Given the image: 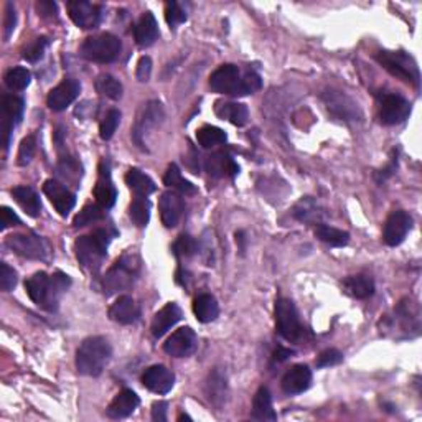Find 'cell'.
I'll use <instances>...</instances> for the list:
<instances>
[{"mask_svg":"<svg viewBox=\"0 0 422 422\" xmlns=\"http://www.w3.org/2000/svg\"><path fill=\"white\" fill-rule=\"evenodd\" d=\"M134 38L135 43L142 46V48H149L155 43L158 38V25L154 15L150 12H145L137 22L134 29Z\"/></svg>","mask_w":422,"mask_h":422,"instance_id":"27","label":"cell"},{"mask_svg":"<svg viewBox=\"0 0 422 422\" xmlns=\"http://www.w3.org/2000/svg\"><path fill=\"white\" fill-rule=\"evenodd\" d=\"M140 316V310L137 307L135 300L129 295H120L109 309V319L120 325L135 324Z\"/></svg>","mask_w":422,"mask_h":422,"instance_id":"24","label":"cell"},{"mask_svg":"<svg viewBox=\"0 0 422 422\" xmlns=\"http://www.w3.org/2000/svg\"><path fill=\"white\" fill-rule=\"evenodd\" d=\"M274 312H276L277 334L287 341H299L302 336L304 326L300 324L297 309H295L292 300L279 299Z\"/></svg>","mask_w":422,"mask_h":422,"instance_id":"7","label":"cell"},{"mask_svg":"<svg viewBox=\"0 0 422 422\" xmlns=\"http://www.w3.org/2000/svg\"><path fill=\"white\" fill-rule=\"evenodd\" d=\"M294 216L300 221H315L320 218L319 207L310 197H305L300 200V202L295 205L294 208Z\"/></svg>","mask_w":422,"mask_h":422,"instance_id":"42","label":"cell"},{"mask_svg":"<svg viewBox=\"0 0 422 422\" xmlns=\"http://www.w3.org/2000/svg\"><path fill=\"white\" fill-rule=\"evenodd\" d=\"M163 119V108L160 103L157 101H150L147 106H144L142 113L139 118H137V123L132 129V135H134V140L137 142V145H144V137L147 132H149L152 128L160 123Z\"/></svg>","mask_w":422,"mask_h":422,"instance_id":"17","label":"cell"},{"mask_svg":"<svg viewBox=\"0 0 422 422\" xmlns=\"http://www.w3.org/2000/svg\"><path fill=\"white\" fill-rule=\"evenodd\" d=\"M17 284V272L7 264H0V287L4 292H10Z\"/></svg>","mask_w":422,"mask_h":422,"instance_id":"48","label":"cell"},{"mask_svg":"<svg viewBox=\"0 0 422 422\" xmlns=\"http://www.w3.org/2000/svg\"><path fill=\"white\" fill-rule=\"evenodd\" d=\"M140 399L132 389H123L115 398L110 401L108 408V416L113 419L128 418L134 411L139 408Z\"/></svg>","mask_w":422,"mask_h":422,"instance_id":"26","label":"cell"},{"mask_svg":"<svg viewBox=\"0 0 422 422\" xmlns=\"http://www.w3.org/2000/svg\"><path fill=\"white\" fill-rule=\"evenodd\" d=\"M24 99L17 96L2 98V132H4V149L10 145V137L14 129L17 128L24 115Z\"/></svg>","mask_w":422,"mask_h":422,"instance_id":"13","label":"cell"},{"mask_svg":"<svg viewBox=\"0 0 422 422\" xmlns=\"http://www.w3.org/2000/svg\"><path fill=\"white\" fill-rule=\"evenodd\" d=\"M79 91H81V86H79L76 79H65L56 88L51 89L48 98H46V104L51 110L60 113L75 101L79 96Z\"/></svg>","mask_w":422,"mask_h":422,"instance_id":"18","label":"cell"},{"mask_svg":"<svg viewBox=\"0 0 422 422\" xmlns=\"http://www.w3.org/2000/svg\"><path fill=\"white\" fill-rule=\"evenodd\" d=\"M228 135L226 132L220 128H215V125H203L197 130V140L198 144L205 147V149H211L215 145L225 144Z\"/></svg>","mask_w":422,"mask_h":422,"instance_id":"37","label":"cell"},{"mask_svg":"<svg viewBox=\"0 0 422 422\" xmlns=\"http://www.w3.org/2000/svg\"><path fill=\"white\" fill-rule=\"evenodd\" d=\"M376 60L393 76L419 86V68L413 58L406 55L404 51H379Z\"/></svg>","mask_w":422,"mask_h":422,"instance_id":"6","label":"cell"},{"mask_svg":"<svg viewBox=\"0 0 422 422\" xmlns=\"http://www.w3.org/2000/svg\"><path fill=\"white\" fill-rule=\"evenodd\" d=\"M12 197L15 202L20 205L26 215L31 216V218H36L41 213V203L36 192L31 187H26V185H22V187H15L12 190Z\"/></svg>","mask_w":422,"mask_h":422,"instance_id":"29","label":"cell"},{"mask_svg":"<svg viewBox=\"0 0 422 422\" xmlns=\"http://www.w3.org/2000/svg\"><path fill=\"white\" fill-rule=\"evenodd\" d=\"M343 361V355L335 350V348H330V350H325L324 353H320L319 360H316V366L319 368H330V366H336Z\"/></svg>","mask_w":422,"mask_h":422,"instance_id":"49","label":"cell"},{"mask_svg":"<svg viewBox=\"0 0 422 422\" xmlns=\"http://www.w3.org/2000/svg\"><path fill=\"white\" fill-rule=\"evenodd\" d=\"M411 104L398 94H384L379 106V118L386 125H396L404 123L409 118Z\"/></svg>","mask_w":422,"mask_h":422,"instance_id":"12","label":"cell"},{"mask_svg":"<svg viewBox=\"0 0 422 422\" xmlns=\"http://www.w3.org/2000/svg\"><path fill=\"white\" fill-rule=\"evenodd\" d=\"M183 419H187V421H190V418H188V416H180V418H178V421H183Z\"/></svg>","mask_w":422,"mask_h":422,"instance_id":"56","label":"cell"},{"mask_svg":"<svg viewBox=\"0 0 422 422\" xmlns=\"http://www.w3.org/2000/svg\"><path fill=\"white\" fill-rule=\"evenodd\" d=\"M120 123V113L118 109H110L106 118L103 119L101 128H99V135H101L103 140L113 139L114 132L118 130V125Z\"/></svg>","mask_w":422,"mask_h":422,"instance_id":"44","label":"cell"},{"mask_svg":"<svg viewBox=\"0 0 422 422\" xmlns=\"http://www.w3.org/2000/svg\"><path fill=\"white\" fill-rule=\"evenodd\" d=\"M167 408L168 404L163 401H158L152 406V419L157 422H165L167 421Z\"/></svg>","mask_w":422,"mask_h":422,"instance_id":"54","label":"cell"},{"mask_svg":"<svg viewBox=\"0 0 422 422\" xmlns=\"http://www.w3.org/2000/svg\"><path fill=\"white\" fill-rule=\"evenodd\" d=\"M20 223H22V221H20L19 216L15 215L12 210L9 207H2V210H0V230L5 231L10 228V226H19Z\"/></svg>","mask_w":422,"mask_h":422,"instance_id":"51","label":"cell"},{"mask_svg":"<svg viewBox=\"0 0 422 422\" xmlns=\"http://www.w3.org/2000/svg\"><path fill=\"white\" fill-rule=\"evenodd\" d=\"M205 170H207L211 177L216 178H233L235 175H237V172H240V165H237L235 158L231 157L228 152L218 150L205 158Z\"/></svg>","mask_w":422,"mask_h":422,"instance_id":"21","label":"cell"},{"mask_svg":"<svg viewBox=\"0 0 422 422\" xmlns=\"http://www.w3.org/2000/svg\"><path fill=\"white\" fill-rule=\"evenodd\" d=\"M7 246L15 254L25 257V259L45 261L50 254V246L43 237L34 233L12 235L7 237Z\"/></svg>","mask_w":422,"mask_h":422,"instance_id":"8","label":"cell"},{"mask_svg":"<svg viewBox=\"0 0 422 422\" xmlns=\"http://www.w3.org/2000/svg\"><path fill=\"white\" fill-rule=\"evenodd\" d=\"M324 99L330 113L341 120H355L358 115H360L358 106L353 103L350 98H346L345 94L329 91L324 96Z\"/></svg>","mask_w":422,"mask_h":422,"instance_id":"25","label":"cell"},{"mask_svg":"<svg viewBox=\"0 0 422 422\" xmlns=\"http://www.w3.org/2000/svg\"><path fill=\"white\" fill-rule=\"evenodd\" d=\"M193 314L198 319V321H202V324H210V321L218 319V302H216V299L210 294L198 295V297L193 300Z\"/></svg>","mask_w":422,"mask_h":422,"instance_id":"31","label":"cell"},{"mask_svg":"<svg viewBox=\"0 0 422 422\" xmlns=\"http://www.w3.org/2000/svg\"><path fill=\"white\" fill-rule=\"evenodd\" d=\"M172 249H173V254H175L177 257H192V256L197 254L198 245L192 236L182 235V236L177 237L175 242H173Z\"/></svg>","mask_w":422,"mask_h":422,"instance_id":"43","label":"cell"},{"mask_svg":"<svg viewBox=\"0 0 422 422\" xmlns=\"http://www.w3.org/2000/svg\"><path fill=\"white\" fill-rule=\"evenodd\" d=\"M36 10L43 19H53L56 17L58 10H56V4L55 2H46V0H41V2L36 4Z\"/></svg>","mask_w":422,"mask_h":422,"instance_id":"53","label":"cell"},{"mask_svg":"<svg viewBox=\"0 0 422 422\" xmlns=\"http://www.w3.org/2000/svg\"><path fill=\"white\" fill-rule=\"evenodd\" d=\"M150 73H152V60L149 56H142L139 63H137V71L135 76L140 83H147L150 79Z\"/></svg>","mask_w":422,"mask_h":422,"instance_id":"52","label":"cell"},{"mask_svg":"<svg viewBox=\"0 0 422 422\" xmlns=\"http://www.w3.org/2000/svg\"><path fill=\"white\" fill-rule=\"evenodd\" d=\"M210 88L215 93L230 94V96H246L242 75L236 65H221L211 73Z\"/></svg>","mask_w":422,"mask_h":422,"instance_id":"9","label":"cell"},{"mask_svg":"<svg viewBox=\"0 0 422 422\" xmlns=\"http://www.w3.org/2000/svg\"><path fill=\"white\" fill-rule=\"evenodd\" d=\"M140 262L139 257L134 254H124L120 259L115 261L113 267L106 272L103 279V289L106 295H113L123 290H128L134 286V281L139 274Z\"/></svg>","mask_w":422,"mask_h":422,"instance_id":"4","label":"cell"},{"mask_svg":"<svg viewBox=\"0 0 422 422\" xmlns=\"http://www.w3.org/2000/svg\"><path fill=\"white\" fill-rule=\"evenodd\" d=\"M35 149H36V139L35 135H26L22 140L19 149V155H17V163L19 165H29L31 162V158L35 155Z\"/></svg>","mask_w":422,"mask_h":422,"instance_id":"46","label":"cell"},{"mask_svg":"<svg viewBox=\"0 0 422 422\" xmlns=\"http://www.w3.org/2000/svg\"><path fill=\"white\" fill-rule=\"evenodd\" d=\"M163 183L167 187H170L172 190H175L180 195H195L197 193V188H195L193 183H190L188 180H185L182 177L180 168H178L175 163H170L167 168L165 175H163Z\"/></svg>","mask_w":422,"mask_h":422,"instance_id":"35","label":"cell"},{"mask_svg":"<svg viewBox=\"0 0 422 422\" xmlns=\"http://www.w3.org/2000/svg\"><path fill=\"white\" fill-rule=\"evenodd\" d=\"M226 394H228L226 378L223 376V374H221L220 369H215L213 373H210L208 381H207L208 399L216 406V408H221L226 401Z\"/></svg>","mask_w":422,"mask_h":422,"instance_id":"34","label":"cell"},{"mask_svg":"<svg viewBox=\"0 0 422 422\" xmlns=\"http://www.w3.org/2000/svg\"><path fill=\"white\" fill-rule=\"evenodd\" d=\"M104 218V208L99 205H86L73 220V226L75 228H83V226L93 225L96 221Z\"/></svg>","mask_w":422,"mask_h":422,"instance_id":"40","label":"cell"},{"mask_svg":"<svg viewBox=\"0 0 422 422\" xmlns=\"http://www.w3.org/2000/svg\"><path fill=\"white\" fill-rule=\"evenodd\" d=\"M165 20L170 26H177L187 20V12L178 2H168L165 5Z\"/></svg>","mask_w":422,"mask_h":422,"instance_id":"47","label":"cell"},{"mask_svg":"<svg viewBox=\"0 0 422 422\" xmlns=\"http://www.w3.org/2000/svg\"><path fill=\"white\" fill-rule=\"evenodd\" d=\"M30 71L26 70V68L17 66L7 71V75H5V84H7V88L12 89V91H22V89H25L30 84Z\"/></svg>","mask_w":422,"mask_h":422,"instance_id":"41","label":"cell"},{"mask_svg":"<svg viewBox=\"0 0 422 422\" xmlns=\"http://www.w3.org/2000/svg\"><path fill=\"white\" fill-rule=\"evenodd\" d=\"M15 25H17V14H15L14 4L5 5V15H4V38L9 40L10 35L14 34Z\"/></svg>","mask_w":422,"mask_h":422,"instance_id":"50","label":"cell"},{"mask_svg":"<svg viewBox=\"0 0 422 422\" xmlns=\"http://www.w3.org/2000/svg\"><path fill=\"white\" fill-rule=\"evenodd\" d=\"M110 233L108 230H96L91 235L79 236L75 242L76 257L81 266L89 272H98L108 254L110 242Z\"/></svg>","mask_w":422,"mask_h":422,"instance_id":"3","label":"cell"},{"mask_svg":"<svg viewBox=\"0 0 422 422\" xmlns=\"http://www.w3.org/2000/svg\"><path fill=\"white\" fill-rule=\"evenodd\" d=\"M113 355L110 343L104 336H89L76 351V369L84 376H99Z\"/></svg>","mask_w":422,"mask_h":422,"instance_id":"2","label":"cell"},{"mask_svg":"<svg viewBox=\"0 0 422 422\" xmlns=\"http://www.w3.org/2000/svg\"><path fill=\"white\" fill-rule=\"evenodd\" d=\"M94 198H96L99 207H103L104 210L113 208L115 198H118V192H115L113 180H110L109 163L106 160H103L101 165H99V177L96 187H94Z\"/></svg>","mask_w":422,"mask_h":422,"instance_id":"20","label":"cell"},{"mask_svg":"<svg viewBox=\"0 0 422 422\" xmlns=\"http://www.w3.org/2000/svg\"><path fill=\"white\" fill-rule=\"evenodd\" d=\"M66 9L70 19L75 22V25L79 26V29H96L103 20L101 5L86 2V0H73V2H68Z\"/></svg>","mask_w":422,"mask_h":422,"instance_id":"10","label":"cell"},{"mask_svg":"<svg viewBox=\"0 0 422 422\" xmlns=\"http://www.w3.org/2000/svg\"><path fill=\"white\" fill-rule=\"evenodd\" d=\"M252 419L257 421H276L277 414L272 408V396L267 388H259L252 399Z\"/></svg>","mask_w":422,"mask_h":422,"instance_id":"28","label":"cell"},{"mask_svg":"<svg viewBox=\"0 0 422 422\" xmlns=\"http://www.w3.org/2000/svg\"><path fill=\"white\" fill-rule=\"evenodd\" d=\"M343 290L355 299H368L374 294V281L365 274H356L343 281Z\"/></svg>","mask_w":422,"mask_h":422,"instance_id":"30","label":"cell"},{"mask_svg":"<svg viewBox=\"0 0 422 422\" xmlns=\"http://www.w3.org/2000/svg\"><path fill=\"white\" fill-rule=\"evenodd\" d=\"M413 228V218L403 210L393 211L388 216L383 230V240L388 246H399L406 240V236Z\"/></svg>","mask_w":422,"mask_h":422,"instance_id":"11","label":"cell"},{"mask_svg":"<svg viewBox=\"0 0 422 422\" xmlns=\"http://www.w3.org/2000/svg\"><path fill=\"white\" fill-rule=\"evenodd\" d=\"M142 383L149 391L155 394H167L172 391L173 383H175V374L172 369L163 365H154L145 369L142 374Z\"/></svg>","mask_w":422,"mask_h":422,"instance_id":"16","label":"cell"},{"mask_svg":"<svg viewBox=\"0 0 422 422\" xmlns=\"http://www.w3.org/2000/svg\"><path fill=\"white\" fill-rule=\"evenodd\" d=\"M48 43H50V41H48V38H46V36H40V38H35L24 50V58L30 63H36L38 60H41V58H43L45 50H46V46H48Z\"/></svg>","mask_w":422,"mask_h":422,"instance_id":"45","label":"cell"},{"mask_svg":"<svg viewBox=\"0 0 422 422\" xmlns=\"http://www.w3.org/2000/svg\"><path fill=\"white\" fill-rule=\"evenodd\" d=\"M70 286V276L63 272H55L53 276H48L46 272H36L25 281V289L29 297L36 305H40L41 309L48 310V312H55L63 294L66 292Z\"/></svg>","mask_w":422,"mask_h":422,"instance_id":"1","label":"cell"},{"mask_svg":"<svg viewBox=\"0 0 422 422\" xmlns=\"http://www.w3.org/2000/svg\"><path fill=\"white\" fill-rule=\"evenodd\" d=\"M129 216L137 228H145L150 220V203L147 198L137 197L129 207Z\"/></svg>","mask_w":422,"mask_h":422,"instance_id":"38","label":"cell"},{"mask_svg":"<svg viewBox=\"0 0 422 422\" xmlns=\"http://www.w3.org/2000/svg\"><path fill=\"white\" fill-rule=\"evenodd\" d=\"M96 89L103 96L118 101L123 96V84L110 75H101L96 79Z\"/></svg>","mask_w":422,"mask_h":422,"instance_id":"39","label":"cell"},{"mask_svg":"<svg viewBox=\"0 0 422 422\" xmlns=\"http://www.w3.org/2000/svg\"><path fill=\"white\" fill-rule=\"evenodd\" d=\"M215 113L220 115L221 119L230 120L231 124L242 128L246 125L247 119H249V110L245 104L241 103H218L215 108Z\"/></svg>","mask_w":422,"mask_h":422,"instance_id":"32","label":"cell"},{"mask_svg":"<svg viewBox=\"0 0 422 422\" xmlns=\"http://www.w3.org/2000/svg\"><path fill=\"white\" fill-rule=\"evenodd\" d=\"M158 211H160L162 225L165 228H175L178 221L182 220L185 211L182 195L175 192V190L162 193L160 200H158Z\"/></svg>","mask_w":422,"mask_h":422,"instance_id":"15","label":"cell"},{"mask_svg":"<svg viewBox=\"0 0 422 422\" xmlns=\"http://www.w3.org/2000/svg\"><path fill=\"white\" fill-rule=\"evenodd\" d=\"M123 50V43L113 34H99L84 40L81 45V56L94 63H113L118 60Z\"/></svg>","mask_w":422,"mask_h":422,"instance_id":"5","label":"cell"},{"mask_svg":"<svg viewBox=\"0 0 422 422\" xmlns=\"http://www.w3.org/2000/svg\"><path fill=\"white\" fill-rule=\"evenodd\" d=\"M312 383V371L305 365H295L284 374L282 389L287 394H300L307 391Z\"/></svg>","mask_w":422,"mask_h":422,"instance_id":"23","label":"cell"},{"mask_svg":"<svg viewBox=\"0 0 422 422\" xmlns=\"http://www.w3.org/2000/svg\"><path fill=\"white\" fill-rule=\"evenodd\" d=\"M182 309L178 307L175 302H170L167 304L165 307H162L158 312L155 314L154 320H152V335L155 336V339H160L167 334L168 330L172 329V326H175L178 321L182 320Z\"/></svg>","mask_w":422,"mask_h":422,"instance_id":"22","label":"cell"},{"mask_svg":"<svg viewBox=\"0 0 422 422\" xmlns=\"http://www.w3.org/2000/svg\"><path fill=\"white\" fill-rule=\"evenodd\" d=\"M125 183L128 187L135 193V197L147 198L150 193L155 192V183L149 175H145L144 172H140L139 168H130V170L125 173Z\"/></svg>","mask_w":422,"mask_h":422,"instance_id":"33","label":"cell"},{"mask_svg":"<svg viewBox=\"0 0 422 422\" xmlns=\"http://www.w3.org/2000/svg\"><path fill=\"white\" fill-rule=\"evenodd\" d=\"M197 334L190 326H183V329H178L168 336V340L163 343V351L170 356L185 358L197 350Z\"/></svg>","mask_w":422,"mask_h":422,"instance_id":"14","label":"cell"},{"mask_svg":"<svg viewBox=\"0 0 422 422\" xmlns=\"http://www.w3.org/2000/svg\"><path fill=\"white\" fill-rule=\"evenodd\" d=\"M292 350H287V348H284V346H277V350H276V353H274V358H276L277 361H286L289 356H292Z\"/></svg>","mask_w":422,"mask_h":422,"instance_id":"55","label":"cell"},{"mask_svg":"<svg viewBox=\"0 0 422 422\" xmlns=\"http://www.w3.org/2000/svg\"><path fill=\"white\" fill-rule=\"evenodd\" d=\"M315 236L319 237L320 241L326 242V245L334 246V247H341L346 246L348 241H350V235L346 231L336 230L334 226L329 225H316L315 226Z\"/></svg>","mask_w":422,"mask_h":422,"instance_id":"36","label":"cell"},{"mask_svg":"<svg viewBox=\"0 0 422 422\" xmlns=\"http://www.w3.org/2000/svg\"><path fill=\"white\" fill-rule=\"evenodd\" d=\"M43 193L48 197L51 205L61 216H68V213L75 208L76 205L75 193H71L70 190L60 182L46 180L43 185Z\"/></svg>","mask_w":422,"mask_h":422,"instance_id":"19","label":"cell"}]
</instances>
